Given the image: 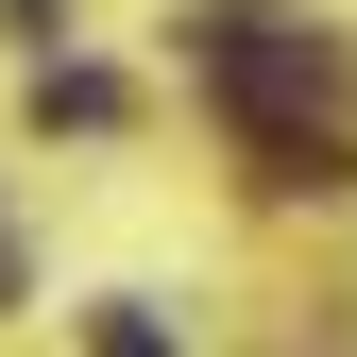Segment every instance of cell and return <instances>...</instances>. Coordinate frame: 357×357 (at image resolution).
Here are the masks:
<instances>
[{
	"label": "cell",
	"mask_w": 357,
	"mask_h": 357,
	"mask_svg": "<svg viewBox=\"0 0 357 357\" xmlns=\"http://www.w3.org/2000/svg\"><path fill=\"white\" fill-rule=\"evenodd\" d=\"M188 52H204V85L255 119V153H306V119L340 102V52L289 17V0H204L188 17Z\"/></svg>",
	"instance_id": "obj_1"
},
{
	"label": "cell",
	"mask_w": 357,
	"mask_h": 357,
	"mask_svg": "<svg viewBox=\"0 0 357 357\" xmlns=\"http://www.w3.org/2000/svg\"><path fill=\"white\" fill-rule=\"evenodd\" d=\"M34 119H68V137H102V119H119V85H102V68H52V85H34Z\"/></svg>",
	"instance_id": "obj_2"
},
{
	"label": "cell",
	"mask_w": 357,
	"mask_h": 357,
	"mask_svg": "<svg viewBox=\"0 0 357 357\" xmlns=\"http://www.w3.org/2000/svg\"><path fill=\"white\" fill-rule=\"evenodd\" d=\"M85 340H102V357H170V324H153V306H102Z\"/></svg>",
	"instance_id": "obj_3"
},
{
	"label": "cell",
	"mask_w": 357,
	"mask_h": 357,
	"mask_svg": "<svg viewBox=\"0 0 357 357\" xmlns=\"http://www.w3.org/2000/svg\"><path fill=\"white\" fill-rule=\"evenodd\" d=\"M0 306H17V238H0Z\"/></svg>",
	"instance_id": "obj_4"
}]
</instances>
